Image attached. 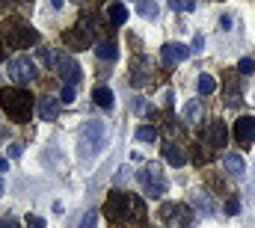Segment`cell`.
Here are the masks:
<instances>
[{
	"label": "cell",
	"mask_w": 255,
	"mask_h": 228,
	"mask_svg": "<svg viewBox=\"0 0 255 228\" xmlns=\"http://www.w3.org/2000/svg\"><path fill=\"white\" fill-rule=\"evenodd\" d=\"M172 9H184V12H190L193 9V0H166Z\"/></svg>",
	"instance_id": "obj_30"
},
{
	"label": "cell",
	"mask_w": 255,
	"mask_h": 228,
	"mask_svg": "<svg viewBox=\"0 0 255 228\" xmlns=\"http://www.w3.org/2000/svg\"><path fill=\"white\" fill-rule=\"evenodd\" d=\"M18 154H21V145H18V142H12V145H9V157H18Z\"/></svg>",
	"instance_id": "obj_35"
},
{
	"label": "cell",
	"mask_w": 255,
	"mask_h": 228,
	"mask_svg": "<svg viewBox=\"0 0 255 228\" xmlns=\"http://www.w3.org/2000/svg\"><path fill=\"white\" fill-rule=\"evenodd\" d=\"M238 71H241V74H253V71H255V59L244 57L241 62H238Z\"/></svg>",
	"instance_id": "obj_26"
},
{
	"label": "cell",
	"mask_w": 255,
	"mask_h": 228,
	"mask_svg": "<svg viewBox=\"0 0 255 228\" xmlns=\"http://www.w3.org/2000/svg\"><path fill=\"white\" fill-rule=\"evenodd\" d=\"M128 223H145V205L133 193H128Z\"/></svg>",
	"instance_id": "obj_13"
},
{
	"label": "cell",
	"mask_w": 255,
	"mask_h": 228,
	"mask_svg": "<svg viewBox=\"0 0 255 228\" xmlns=\"http://www.w3.org/2000/svg\"><path fill=\"white\" fill-rule=\"evenodd\" d=\"M39 57H42V62L48 68H57V62H60V54H54L51 48H39Z\"/></svg>",
	"instance_id": "obj_25"
},
{
	"label": "cell",
	"mask_w": 255,
	"mask_h": 228,
	"mask_svg": "<svg viewBox=\"0 0 255 228\" xmlns=\"http://www.w3.org/2000/svg\"><path fill=\"white\" fill-rule=\"evenodd\" d=\"M92 101H95L101 110H113V89H107V86H95Z\"/></svg>",
	"instance_id": "obj_17"
},
{
	"label": "cell",
	"mask_w": 255,
	"mask_h": 228,
	"mask_svg": "<svg viewBox=\"0 0 255 228\" xmlns=\"http://www.w3.org/2000/svg\"><path fill=\"white\" fill-rule=\"evenodd\" d=\"M163 157H166V163H169V166H184V163H187L184 148H181V145H175V142H166V145H163Z\"/></svg>",
	"instance_id": "obj_15"
},
{
	"label": "cell",
	"mask_w": 255,
	"mask_h": 228,
	"mask_svg": "<svg viewBox=\"0 0 255 228\" xmlns=\"http://www.w3.org/2000/svg\"><path fill=\"white\" fill-rule=\"evenodd\" d=\"M0 196H3V178H0Z\"/></svg>",
	"instance_id": "obj_41"
},
{
	"label": "cell",
	"mask_w": 255,
	"mask_h": 228,
	"mask_svg": "<svg viewBox=\"0 0 255 228\" xmlns=\"http://www.w3.org/2000/svg\"><path fill=\"white\" fill-rule=\"evenodd\" d=\"M193 205H196L202 214H214V208L208 205V199H205V196H196V202H193Z\"/></svg>",
	"instance_id": "obj_28"
},
{
	"label": "cell",
	"mask_w": 255,
	"mask_h": 228,
	"mask_svg": "<svg viewBox=\"0 0 255 228\" xmlns=\"http://www.w3.org/2000/svg\"><path fill=\"white\" fill-rule=\"evenodd\" d=\"M0 107H3V113L9 115L12 121H30L33 118V110H36V101H33V95L27 92V89H21V86H9V89H3L0 92Z\"/></svg>",
	"instance_id": "obj_1"
},
{
	"label": "cell",
	"mask_w": 255,
	"mask_h": 228,
	"mask_svg": "<svg viewBox=\"0 0 255 228\" xmlns=\"http://www.w3.org/2000/svg\"><path fill=\"white\" fill-rule=\"evenodd\" d=\"M107 18H110L113 27H122L128 21V6L125 3H110V6H107Z\"/></svg>",
	"instance_id": "obj_16"
},
{
	"label": "cell",
	"mask_w": 255,
	"mask_h": 228,
	"mask_svg": "<svg viewBox=\"0 0 255 228\" xmlns=\"http://www.w3.org/2000/svg\"><path fill=\"white\" fill-rule=\"evenodd\" d=\"M226 86H229V107H241V92H238V77L226 74Z\"/></svg>",
	"instance_id": "obj_20"
},
{
	"label": "cell",
	"mask_w": 255,
	"mask_h": 228,
	"mask_svg": "<svg viewBox=\"0 0 255 228\" xmlns=\"http://www.w3.org/2000/svg\"><path fill=\"white\" fill-rule=\"evenodd\" d=\"M136 139H139V142H154V139H157V127H151V124L136 127Z\"/></svg>",
	"instance_id": "obj_24"
},
{
	"label": "cell",
	"mask_w": 255,
	"mask_h": 228,
	"mask_svg": "<svg viewBox=\"0 0 255 228\" xmlns=\"http://www.w3.org/2000/svg\"><path fill=\"white\" fill-rule=\"evenodd\" d=\"M202 48H205V39H202V36H196V39H193V45H190V51H196V54H199Z\"/></svg>",
	"instance_id": "obj_34"
},
{
	"label": "cell",
	"mask_w": 255,
	"mask_h": 228,
	"mask_svg": "<svg viewBox=\"0 0 255 228\" xmlns=\"http://www.w3.org/2000/svg\"><path fill=\"white\" fill-rule=\"evenodd\" d=\"M27 228H45V220H42V217H33V214H30V217H27Z\"/></svg>",
	"instance_id": "obj_33"
},
{
	"label": "cell",
	"mask_w": 255,
	"mask_h": 228,
	"mask_svg": "<svg viewBox=\"0 0 255 228\" xmlns=\"http://www.w3.org/2000/svg\"><path fill=\"white\" fill-rule=\"evenodd\" d=\"M74 3H80V0H74Z\"/></svg>",
	"instance_id": "obj_43"
},
{
	"label": "cell",
	"mask_w": 255,
	"mask_h": 228,
	"mask_svg": "<svg viewBox=\"0 0 255 228\" xmlns=\"http://www.w3.org/2000/svg\"><path fill=\"white\" fill-rule=\"evenodd\" d=\"M57 74H60V80H63L65 86H77V83L83 80L80 62L71 59V57H60V62H57Z\"/></svg>",
	"instance_id": "obj_7"
},
{
	"label": "cell",
	"mask_w": 255,
	"mask_h": 228,
	"mask_svg": "<svg viewBox=\"0 0 255 228\" xmlns=\"http://www.w3.org/2000/svg\"><path fill=\"white\" fill-rule=\"evenodd\" d=\"M60 101H63V104H71V101H74V86H63Z\"/></svg>",
	"instance_id": "obj_31"
},
{
	"label": "cell",
	"mask_w": 255,
	"mask_h": 228,
	"mask_svg": "<svg viewBox=\"0 0 255 228\" xmlns=\"http://www.w3.org/2000/svg\"><path fill=\"white\" fill-rule=\"evenodd\" d=\"M36 113L42 115L45 121H54V118L60 115V104H57L54 98H48V95H45V98H39V101H36Z\"/></svg>",
	"instance_id": "obj_14"
},
{
	"label": "cell",
	"mask_w": 255,
	"mask_h": 228,
	"mask_svg": "<svg viewBox=\"0 0 255 228\" xmlns=\"http://www.w3.org/2000/svg\"><path fill=\"white\" fill-rule=\"evenodd\" d=\"M51 6H54V9H60V6H63V0H51Z\"/></svg>",
	"instance_id": "obj_39"
},
{
	"label": "cell",
	"mask_w": 255,
	"mask_h": 228,
	"mask_svg": "<svg viewBox=\"0 0 255 228\" xmlns=\"http://www.w3.org/2000/svg\"><path fill=\"white\" fill-rule=\"evenodd\" d=\"M253 139H255V115H241L235 121V142L241 148H247V145H253Z\"/></svg>",
	"instance_id": "obj_10"
},
{
	"label": "cell",
	"mask_w": 255,
	"mask_h": 228,
	"mask_svg": "<svg viewBox=\"0 0 255 228\" xmlns=\"http://www.w3.org/2000/svg\"><path fill=\"white\" fill-rule=\"evenodd\" d=\"M160 217L163 220H169L175 228H193V214H190V208H184V205H163L160 208Z\"/></svg>",
	"instance_id": "obj_6"
},
{
	"label": "cell",
	"mask_w": 255,
	"mask_h": 228,
	"mask_svg": "<svg viewBox=\"0 0 255 228\" xmlns=\"http://www.w3.org/2000/svg\"><path fill=\"white\" fill-rule=\"evenodd\" d=\"M202 142L211 148H226V142H229L226 121H211L208 127H202Z\"/></svg>",
	"instance_id": "obj_8"
},
{
	"label": "cell",
	"mask_w": 255,
	"mask_h": 228,
	"mask_svg": "<svg viewBox=\"0 0 255 228\" xmlns=\"http://www.w3.org/2000/svg\"><path fill=\"white\" fill-rule=\"evenodd\" d=\"M220 27H223V30H229V27H232V18H229V15H223V18H220Z\"/></svg>",
	"instance_id": "obj_37"
},
{
	"label": "cell",
	"mask_w": 255,
	"mask_h": 228,
	"mask_svg": "<svg viewBox=\"0 0 255 228\" xmlns=\"http://www.w3.org/2000/svg\"><path fill=\"white\" fill-rule=\"evenodd\" d=\"M9 169V160H6V157H0V172H6Z\"/></svg>",
	"instance_id": "obj_38"
},
{
	"label": "cell",
	"mask_w": 255,
	"mask_h": 228,
	"mask_svg": "<svg viewBox=\"0 0 255 228\" xmlns=\"http://www.w3.org/2000/svg\"><path fill=\"white\" fill-rule=\"evenodd\" d=\"M139 184H142V190H145V196L148 199H163L166 196V178H163V172L160 166H145V169H139Z\"/></svg>",
	"instance_id": "obj_4"
},
{
	"label": "cell",
	"mask_w": 255,
	"mask_h": 228,
	"mask_svg": "<svg viewBox=\"0 0 255 228\" xmlns=\"http://www.w3.org/2000/svg\"><path fill=\"white\" fill-rule=\"evenodd\" d=\"M160 57H163L166 65H175V62H184V59L190 57V48H187V45H181V42H169V45H163Z\"/></svg>",
	"instance_id": "obj_11"
},
{
	"label": "cell",
	"mask_w": 255,
	"mask_h": 228,
	"mask_svg": "<svg viewBox=\"0 0 255 228\" xmlns=\"http://www.w3.org/2000/svg\"><path fill=\"white\" fill-rule=\"evenodd\" d=\"M0 59H3V39H0Z\"/></svg>",
	"instance_id": "obj_40"
},
{
	"label": "cell",
	"mask_w": 255,
	"mask_h": 228,
	"mask_svg": "<svg viewBox=\"0 0 255 228\" xmlns=\"http://www.w3.org/2000/svg\"><path fill=\"white\" fill-rule=\"evenodd\" d=\"M0 228H18V223L9 217V220H0Z\"/></svg>",
	"instance_id": "obj_36"
},
{
	"label": "cell",
	"mask_w": 255,
	"mask_h": 228,
	"mask_svg": "<svg viewBox=\"0 0 255 228\" xmlns=\"http://www.w3.org/2000/svg\"><path fill=\"white\" fill-rule=\"evenodd\" d=\"M3 33H6V42H9L12 48H18V51H21V48H30V45L39 42V33H36L30 24H24L21 18H9Z\"/></svg>",
	"instance_id": "obj_3"
},
{
	"label": "cell",
	"mask_w": 255,
	"mask_h": 228,
	"mask_svg": "<svg viewBox=\"0 0 255 228\" xmlns=\"http://www.w3.org/2000/svg\"><path fill=\"white\" fill-rule=\"evenodd\" d=\"M6 3H9V0H0V9H3V6H6Z\"/></svg>",
	"instance_id": "obj_42"
},
{
	"label": "cell",
	"mask_w": 255,
	"mask_h": 228,
	"mask_svg": "<svg viewBox=\"0 0 255 228\" xmlns=\"http://www.w3.org/2000/svg\"><path fill=\"white\" fill-rule=\"evenodd\" d=\"M95 54L101 59H107V62H113V59L119 57V48H116V42L107 39V42H98V45H95Z\"/></svg>",
	"instance_id": "obj_19"
},
{
	"label": "cell",
	"mask_w": 255,
	"mask_h": 228,
	"mask_svg": "<svg viewBox=\"0 0 255 228\" xmlns=\"http://www.w3.org/2000/svg\"><path fill=\"white\" fill-rule=\"evenodd\" d=\"M196 86H199V95H214V92H217V80H214L211 74H199Z\"/></svg>",
	"instance_id": "obj_22"
},
{
	"label": "cell",
	"mask_w": 255,
	"mask_h": 228,
	"mask_svg": "<svg viewBox=\"0 0 255 228\" xmlns=\"http://www.w3.org/2000/svg\"><path fill=\"white\" fill-rule=\"evenodd\" d=\"M133 113L145 115V113H148V101H145V98H136V101H133Z\"/></svg>",
	"instance_id": "obj_29"
},
{
	"label": "cell",
	"mask_w": 255,
	"mask_h": 228,
	"mask_svg": "<svg viewBox=\"0 0 255 228\" xmlns=\"http://www.w3.org/2000/svg\"><path fill=\"white\" fill-rule=\"evenodd\" d=\"M104 142H107V130H104V124H101V121L89 118V121H83V124H80L77 151H80L86 160H89V157H95V154L104 148Z\"/></svg>",
	"instance_id": "obj_2"
},
{
	"label": "cell",
	"mask_w": 255,
	"mask_h": 228,
	"mask_svg": "<svg viewBox=\"0 0 255 228\" xmlns=\"http://www.w3.org/2000/svg\"><path fill=\"white\" fill-rule=\"evenodd\" d=\"M136 12H139L142 18H151V21H154V18L160 15V6H157V3H148V0H139V6H136Z\"/></svg>",
	"instance_id": "obj_23"
},
{
	"label": "cell",
	"mask_w": 255,
	"mask_h": 228,
	"mask_svg": "<svg viewBox=\"0 0 255 228\" xmlns=\"http://www.w3.org/2000/svg\"><path fill=\"white\" fill-rule=\"evenodd\" d=\"M104 217L113 223H125L128 220V193H113L104 205Z\"/></svg>",
	"instance_id": "obj_9"
},
{
	"label": "cell",
	"mask_w": 255,
	"mask_h": 228,
	"mask_svg": "<svg viewBox=\"0 0 255 228\" xmlns=\"http://www.w3.org/2000/svg\"><path fill=\"white\" fill-rule=\"evenodd\" d=\"M226 214H232V217L241 214V202H238V199H229V202H226Z\"/></svg>",
	"instance_id": "obj_32"
},
{
	"label": "cell",
	"mask_w": 255,
	"mask_h": 228,
	"mask_svg": "<svg viewBox=\"0 0 255 228\" xmlns=\"http://www.w3.org/2000/svg\"><path fill=\"white\" fill-rule=\"evenodd\" d=\"M95 226H98V214H95V211H89V214L80 220V226H77V228H95Z\"/></svg>",
	"instance_id": "obj_27"
},
{
	"label": "cell",
	"mask_w": 255,
	"mask_h": 228,
	"mask_svg": "<svg viewBox=\"0 0 255 228\" xmlns=\"http://www.w3.org/2000/svg\"><path fill=\"white\" fill-rule=\"evenodd\" d=\"M184 118L193 121V124H199V121H202V104H199V98H193V101L184 104Z\"/></svg>",
	"instance_id": "obj_21"
},
{
	"label": "cell",
	"mask_w": 255,
	"mask_h": 228,
	"mask_svg": "<svg viewBox=\"0 0 255 228\" xmlns=\"http://www.w3.org/2000/svg\"><path fill=\"white\" fill-rule=\"evenodd\" d=\"M6 71H9V80H15V83H21V86L33 83V80L39 77V68H36V62H33L30 57H15V59H9Z\"/></svg>",
	"instance_id": "obj_5"
},
{
	"label": "cell",
	"mask_w": 255,
	"mask_h": 228,
	"mask_svg": "<svg viewBox=\"0 0 255 228\" xmlns=\"http://www.w3.org/2000/svg\"><path fill=\"white\" fill-rule=\"evenodd\" d=\"M223 169L229 172V175H244L247 166H244V157L241 154H226L223 157Z\"/></svg>",
	"instance_id": "obj_18"
},
{
	"label": "cell",
	"mask_w": 255,
	"mask_h": 228,
	"mask_svg": "<svg viewBox=\"0 0 255 228\" xmlns=\"http://www.w3.org/2000/svg\"><path fill=\"white\" fill-rule=\"evenodd\" d=\"M65 42H68L71 48H80V51H83V48H89V45H92V33H89V30H86L83 24H77L74 30H68Z\"/></svg>",
	"instance_id": "obj_12"
}]
</instances>
